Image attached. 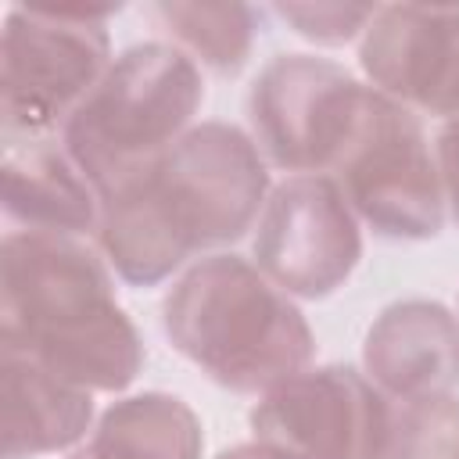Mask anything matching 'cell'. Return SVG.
Returning <instances> with one entry per match:
<instances>
[{"instance_id": "cell-2", "label": "cell", "mask_w": 459, "mask_h": 459, "mask_svg": "<svg viewBox=\"0 0 459 459\" xmlns=\"http://www.w3.org/2000/svg\"><path fill=\"white\" fill-rule=\"evenodd\" d=\"M0 348L104 394L126 391L143 369V341L115 298L111 265L79 237H4Z\"/></svg>"}, {"instance_id": "cell-19", "label": "cell", "mask_w": 459, "mask_h": 459, "mask_svg": "<svg viewBox=\"0 0 459 459\" xmlns=\"http://www.w3.org/2000/svg\"><path fill=\"white\" fill-rule=\"evenodd\" d=\"M215 459H287V455H280V452H273V448H265V445H258V441H247V445L222 448Z\"/></svg>"}, {"instance_id": "cell-11", "label": "cell", "mask_w": 459, "mask_h": 459, "mask_svg": "<svg viewBox=\"0 0 459 459\" xmlns=\"http://www.w3.org/2000/svg\"><path fill=\"white\" fill-rule=\"evenodd\" d=\"M362 373L402 405L452 394L459 387V316L427 298L387 305L362 337Z\"/></svg>"}, {"instance_id": "cell-13", "label": "cell", "mask_w": 459, "mask_h": 459, "mask_svg": "<svg viewBox=\"0 0 459 459\" xmlns=\"http://www.w3.org/2000/svg\"><path fill=\"white\" fill-rule=\"evenodd\" d=\"M93 430V391L43 362L0 348V437L4 459H36L82 445Z\"/></svg>"}, {"instance_id": "cell-4", "label": "cell", "mask_w": 459, "mask_h": 459, "mask_svg": "<svg viewBox=\"0 0 459 459\" xmlns=\"http://www.w3.org/2000/svg\"><path fill=\"white\" fill-rule=\"evenodd\" d=\"M201 100L204 79L194 57L161 39L136 43L108 65L65 122L61 143L104 197L194 129Z\"/></svg>"}, {"instance_id": "cell-14", "label": "cell", "mask_w": 459, "mask_h": 459, "mask_svg": "<svg viewBox=\"0 0 459 459\" xmlns=\"http://www.w3.org/2000/svg\"><path fill=\"white\" fill-rule=\"evenodd\" d=\"M204 430L197 412L165 391L111 402L68 459H201Z\"/></svg>"}, {"instance_id": "cell-12", "label": "cell", "mask_w": 459, "mask_h": 459, "mask_svg": "<svg viewBox=\"0 0 459 459\" xmlns=\"http://www.w3.org/2000/svg\"><path fill=\"white\" fill-rule=\"evenodd\" d=\"M4 215L25 233L82 237L97 233L100 194L79 172L65 143L50 136H7L4 161Z\"/></svg>"}, {"instance_id": "cell-7", "label": "cell", "mask_w": 459, "mask_h": 459, "mask_svg": "<svg viewBox=\"0 0 459 459\" xmlns=\"http://www.w3.org/2000/svg\"><path fill=\"white\" fill-rule=\"evenodd\" d=\"M369 82H359L344 65L316 54H276L262 65L247 93L251 140L265 165L290 176L333 172Z\"/></svg>"}, {"instance_id": "cell-1", "label": "cell", "mask_w": 459, "mask_h": 459, "mask_svg": "<svg viewBox=\"0 0 459 459\" xmlns=\"http://www.w3.org/2000/svg\"><path fill=\"white\" fill-rule=\"evenodd\" d=\"M269 190V165L251 133L201 122L100 197L97 251L129 287H154L197 251L255 230Z\"/></svg>"}, {"instance_id": "cell-17", "label": "cell", "mask_w": 459, "mask_h": 459, "mask_svg": "<svg viewBox=\"0 0 459 459\" xmlns=\"http://www.w3.org/2000/svg\"><path fill=\"white\" fill-rule=\"evenodd\" d=\"M273 11L301 39L341 47V43L362 39V32L369 29L380 7L377 4H276Z\"/></svg>"}, {"instance_id": "cell-3", "label": "cell", "mask_w": 459, "mask_h": 459, "mask_svg": "<svg viewBox=\"0 0 459 459\" xmlns=\"http://www.w3.org/2000/svg\"><path fill=\"white\" fill-rule=\"evenodd\" d=\"M161 330L186 362L237 394H265L316 355L298 301L240 255L194 262L161 301Z\"/></svg>"}, {"instance_id": "cell-9", "label": "cell", "mask_w": 459, "mask_h": 459, "mask_svg": "<svg viewBox=\"0 0 459 459\" xmlns=\"http://www.w3.org/2000/svg\"><path fill=\"white\" fill-rule=\"evenodd\" d=\"M251 258L290 298L319 301L355 273L362 258V222L333 176H287L265 197Z\"/></svg>"}, {"instance_id": "cell-10", "label": "cell", "mask_w": 459, "mask_h": 459, "mask_svg": "<svg viewBox=\"0 0 459 459\" xmlns=\"http://www.w3.org/2000/svg\"><path fill=\"white\" fill-rule=\"evenodd\" d=\"M359 65L373 90L416 115H459V7L391 4L359 39Z\"/></svg>"}, {"instance_id": "cell-6", "label": "cell", "mask_w": 459, "mask_h": 459, "mask_svg": "<svg viewBox=\"0 0 459 459\" xmlns=\"http://www.w3.org/2000/svg\"><path fill=\"white\" fill-rule=\"evenodd\" d=\"M333 183L355 219L384 240H427L445 226L434 143L420 115L373 86L333 165Z\"/></svg>"}, {"instance_id": "cell-18", "label": "cell", "mask_w": 459, "mask_h": 459, "mask_svg": "<svg viewBox=\"0 0 459 459\" xmlns=\"http://www.w3.org/2000/svg\"><path fill=\"white\" fill-rule=\"evenodd\" d=\"M434 161H437L445 215L459 226V115L441 122V129L434 136Z\"/></svg>"}, {"instance_id": "cell-5", "label": "cell", "mask_w": 459, "mask_h": 459, "mask_svg": "<svg viewBox=\"0 0 459 459\" xmlns=\"http://www.w3.org/2000/svg\"><path fill=\"white\" fill-rule=\"evenodd\" d=\"M115 7H11L0 43V115L7 136H50L108 72Z\"/></svg>"}, {"instance_id": "cell-8", "label": "cell", "mask_w": 459, "mask_h": 459, "mask_svg": "<svg viewBox=\"0 0 459 459\" xmlns=\"http://www.w3.org/2000/svg\"><path fill=\"white\" fill-rule=\"evenodd\" d=\"M247 423L287 459H387L394 409L355 366H308L258 394Z\"/></svg>"}, {"instance_id": "cell-15", "label": "cell", "mask_w": 459, "mask_h": 459, "mask_svg": "<svg viewBox=\"0 0 459 459\" xmlns=\"http://www.w3.org/2000/svg\"><path fill=\"white\" fill-rule=\"evenodd\" d=\"M161 32L172 36V47H179L197 65L233 75L247 65L258 14L247 4H190V0H165L151 7Z\"/></svg>"}, {"instance_id": "cell-16", "label": "cell", "mask_w": 459, "mask_h": 459, "mask_svg": "<svg viewBox=\"0 0 459 459\" xmlns=\"http://www.w3.org/2000/svg\"><path fill=\"white\" fill-rule=\"evenodd\" d=\"M387 459H459V398L434 394L394 409Z\"/></svg>"}]
</instances>
